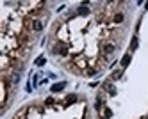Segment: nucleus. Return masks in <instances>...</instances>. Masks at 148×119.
I'll use <instances>...</instances> for the list:
<instances>
[{
	"instance_id": "dca6fc26",
	"label": "nucleus",
	"mask_w": 148,
	"mask_h": 119,
	"mask_svg": "<svg viewBox=\"0 0 148 119\" xmlns=\"http://www.w3.org/2000/svg\"><path fill=\"white\" fill-rule=\"evenodd\" d=\"M120 77H121V69H116V71L112 73V77H111V78H112V80H118Z\"/></svg>"
},
{
	"instance_id": "1a4fd4ad",
	"label": "nucleus",
	"mask_w": 148,
	"mask_h": 119,
	"mask_svg": "<svg viewBox=\"0 0 148 119\" xmlns=\"http://www.w3.org/2000/svg\"><path fill=\"white\" fill-rule=\"evenodd\" d=\"M75 101H77V94H68V96H66V100H64V105L68 107V105L75 103Z\"/></svg>"
},
{
	"instance_id": "9b49d317",
	"label": "nucleus",
	"mask_w": 148,
	"mask_h": 119,
	"mask_svg": "<svg viewBox=\"0 0 148 119\" xmlns=\"http://www.w3.org/2000/svg\"><path fill=\"white\" fill-rule=\"evenodd\" d=\"M43 103H45V107H50V105H57V101H56V98H54V96H48V98H47Z\"/></svg>"
},
{
	"instance_id": "9d476101",
	"label": "nucleus",
	"mask_w": 148,
	"mask_h": 119,
	"mask_svg": "<svg viewBox=\"0 0 148 119\" xmlns=\"http://www.w3.org/2000/svg\"><path fill=\"white\" fill-rule=\"evenodd\" d=\"M103 87H105V89H107V92H109V96H116V87H114V85H112V84H105V85H103Z\"/></svg>"
},
{
	"instance_id": "20e7f679",
	"label": "nucleus",
	"mask_w": 148,
	"mask_h": 119,
	"mask_svg": "<svg viewBox=\"0 0 148 119\" xmlns=\"http://www.w3.org/2000/svg\"><path fill=\"white\" fill-rule=\"evenodd\" d=\"M77 14H79V16H88V14H89V2L80 4V7L77 9Z\"/></svg>"
},
{
	"instance_id": "0eeeda50",
	"label": "nucleus",
	"mask_w": 148,
	"mask_h": 119,
	"mask_svg": "<svg viewBox=\"0 0 148 119\" xmlns=\"http://www.w3.org/2000/svg\"><path fill=\"white\" fill-rule=\"evenodd\" d=\"M64 87H66V82H59V84H54V85H52L50 91H52V92H59V91H62Z\"/></svg>"
},
{
	"instance_id": "4468645a",
	"label": "nucleus",
	"mask_w": 148,
	"mask_h": 119,
	"mask_svg": "<svg viewBox=\"0 0 148 119\" xmlns=\"http://www.w3.org/2000/svg\"><path fill=\"white\" fill-rule=\"evenodd\" d=\"M137 43H139V41H137V36H134L132 41H130V50H136L137 48Z\"/></svg>"
},
{
	"instance_id": "ddd939ff",
	"label": "nucleus",
	"mask_w": 148,
	"mask_h": 119,
	"mask_svg": "<svg viewBox=\"0 0 148 119\" xmlns=\"http://www.w3.org/2000/svg\"><path fill=\"white\" fill-rule=\"evenodd\" d=\"M103 117H105V119H109V117H112V110L109 109V107H105V109H103Z\"/></svg>"
},
{
	"instance_id": "39448f33",
	"label": "nucleus",
	"mask_w": 148,
	"mask_h": 119,
	"mask_svg": "<svg viewBox=\"0 0 148 119\" xmlns=\"http://www.w3.org/2000/svg\"><path fill=\"white\" fill-rule=\"evenodd\" d=\"M103 103H105V96H103V94H98V96H97V103H95V109L100 112L102 109H105Z\"/></svg>"
},
{
	"instance_id": "f257e3e1",
	"label": "nucleus",
	"mask_w": 148,
	"mask_h": 119,
	"mask_svg": "<svg viewBox=\"0 0 148 119\" xmlns=\"http://www.w3.org/2000/svg\"><path fill=\"white\" fill-rule=\"evenodd\" d=\"M52 53L54 55H59V57H68V45L66 43H62V41H57L54 46H52Z\"/></svg>"
},
{
	"instance_id": "aec40b11",
	"label": "nucleus",
	"mask_w": 148,
	"mask_h": 119,
	"mask_svg": "<svg viewBox=\"0 0 148 119\" xmlns=\"http://www.w3.org/2000/svg\"><path fill=\"white\" fill-rule=\"evenodd\" d=\"M100 119H105V117H100Z\"/></svg>"
},
{
	"instance_id": "423d86ee",
	"label": "nucleus",
	"mask_w": 148,
	"mask_h": 119,
	"mask_svg": "<svg viewBox=\"0 0 148 119\" xmlns=\"http://www.w3.org/2000/svg\"><path fill=\"white\" fill-rule=\"evenodd\" d=\"M123 20H125V14L121 13V11H118V13H114V16H112V21H114L116 25L123 23Z\"/></svg>"
},
{
	"instance_id": "f8f14e48",
	"label": "nucleus",
	"mask_w": 148,
	"mask_h": 119,
	"mask_svg": "<svg viewBox=\"0 0 148 119\" xmlns=\"http://www.w3.org/2000/svg\"><path fill=\"white\" fill-rule=\"evenodd\" d=\"M45 62H47L45 55H39V57L36 59V62H34V64H36V66H39V68H41V66H45Z\"/></svg>"
},
{
	"instance_id": "6e6552de",
	"label": "nucleus",
	"mask_w": 148,
	"mask_h": 119,
	"mask_svg": "<svg viewBox=\"0 0 148 119\" xmlns=\"http://www.w3.org/2000/svg\"><path fill=\"white\" fill-rule=\"evenodd\" d=\"M120 64H121V68H123V69L129 66V64H130V53H125V55L121 57V62H120Z\"/></svg>"
},
{
	"instance_id": "f03ea898",
	"label": "nucleus",
	"mask_w": 148,
	"mask_h": 119,
	"mask_svg": "<svg viewBox=\"0 0 148 119\" xmlns=\"http://www.w3.org/2000/svg\"><path fill=\"white\" fill-rule=\"evenodd\" d=\"M43 20L41 18H34V20H30V30L32 32H41L43 30Z\"/></svg>"
},
{
	"instance_id": "7ed1b4c3",
	"label": "nucleus",
	"mask_w": 148,
	"mask_h": 119,
	"mask_svg": "<svg viewBox=\"0 0 148 119\" xmlns=\"http://www.w3.org/2000/svg\"><path fill=\"white\" fill-rule=\"evenodd\" d=\"M102 50H103V52H102V55H105V57H111L112 53L116 52V45H114V43H105Z\"/></svg>"
},
{
	"instance_id": "a211bd4d",
	"label": "nucleus",
	"mask_w": 148,
	"mask_h": 119,
	"mask_svg": "<svg viewBox=\"0 0 148 119\" xmlns=\"http://www.w3.org/2000/svg\"><path fill=\"white\" fill-rule=\"evenodd\" d=\"M146 9H148V2H146Z\"/></svg>"
},
{
	"instance_id": "f3484780",
	"label": "nucleus",
	"mask_w": 148,
	"mask_h": 119,
	"mask_svg": "<svg viewBox=\"0 0 148 119\" xmlns=\"http://www.w3.org/2000/svg\"><path fill=\"white\" fill-rule=\"evenodd\" d=\"M84 73H86V75H89V77H91V75H95V73H97V69H95V68H88V69L84 71Z\"/></svg>"
},
{
	"instance_id": "2eb2a0df",
	"label": "nucleus",
	"mask_w": 148,
	"mask_h": 119,
	"mask_svg": "<svg viewBox=\"0 0 148 119\" xmlns=\"http://www.w3.org/2000/svg\"><path fill=\"white\" fill-rule=\"evenodd\" d=\"M75 64H77L79 68H86V66H88V61H86V59H80V61H77Z\"/></svg>"
},
{
	"instance_id": "6ab92c4d",
	"label": "nucleus",
	"mask_w": 148,
	"mask_h": 119,
	"mask_svg": "<svg viewBox=\"0 0 148 119\" xmlns=\"http://www.w3.org/2000/svg\"><path fill=\"white\" fill-rule=\"evenodd\" d=\"M143 119H148V116H146V117H143Z\"/></svg>"
}]
</instances>
